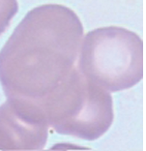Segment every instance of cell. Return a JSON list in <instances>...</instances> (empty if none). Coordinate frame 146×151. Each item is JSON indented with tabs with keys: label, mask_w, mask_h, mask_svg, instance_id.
Returning a JSON list of instances; mask_svg holds the SVG:
<instances>
[{
	"label": "cell",
	"mask_w": 146,
	"mask_h": 151,
	"mask_svg": "<svg viewBox=\"0 0 146 151\" xmlns=\"http://www.w3.org/2000/svg\"><path fill=\"white\" fill-rule=\"evenodd\" d=\"M35 103L49 126L61 135L95 140L104 136L113 121L110 93L79 73L69 75Z\"/></svg>",
	"instance_id": "6da1fadb"
},
{
	"label": "cell",
	"mask_w": 146,
	"mask_h": 151,
	"mask_svg": "<svg viewBox=\"0 0 146 151\" xmlns=\"http://www.w3.org/2000/svg\"><path fill=\"white\" fill-rule=\"evenodd\" d=\"M79 66L86 78L106 91L128 89L137 83L143 75L141 41L134 34L89 36Z\"/></svg>",
	"instance_id": "7a4b0ae2"
},
{
	"label": "cell",
	"mask_w": 146,
	"mask_h": 151,
	"mask_svg": "<svg viewBox=\"0 0 146 151\" xmlns=\"http://www.w3.org/2000/svg\"><path fill=\"white\" fill-rule=\"evenodd\" d=\"M49 124L35 102L8 98L0 106V150H40L46 146Z\"/></svg>",
	"instance_id": "3957f363"
},
{
	"label": "cell",
	"mask_w": 146,
	"mask_h": 151,
	"mask_svg": "<svg viewBox=\"0 0 146 151\" xmlns=\"http://www.w3.org/2000/svg\"><path fill=\"white\" fill-rule=\"evenodd\" d=\"M72 149L77 150V149H86V148L85 147L73 145L71 142H60V143H56V145H54L49 149L47 150L40 149V150H8V151H70Z\"/></svg>",
	"instance_id": "277c9868"
}]
</instances>
